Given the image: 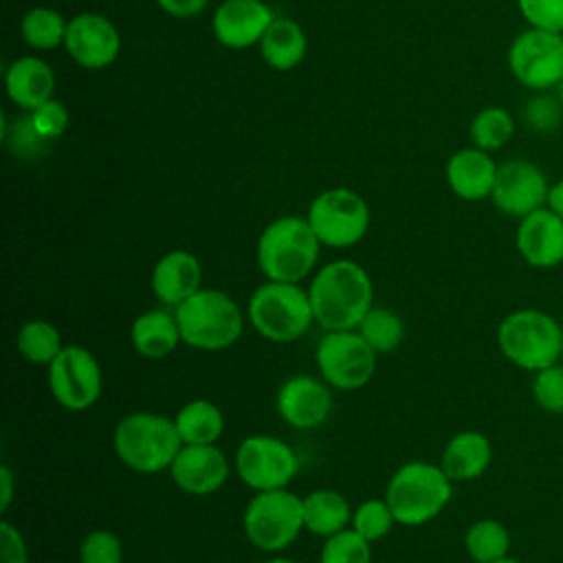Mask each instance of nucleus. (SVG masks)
<instances>
[{"label": "nucleus", "mask_w": 563, "mask_h": 563, "mask_svg": "<svg viewBox=\"0 0 563 563\" xmlns=\"http://www.w3.org/2000/svg\"><path fill=\"white\" fill-rule=\"evenodd\" d=\"M68 55L84 68L97 70L112 64L119 55V33L99 13H79L68 22L64 37Z\"/></svg>", "instance_id": "nucleus-17"}, {"label": "nucleus", "mask_w": 563, "mask_h": 563, "mask_svg": "<svg viewBox=\"0 0 563 563\" xmlns=\"http://www.w3.org/2000/svg\"><path fill=\"white\" fill-rule=\"evenodd\" d=\"M79 563H123V543L112 530H90L79 543Z\"/></svg>", "instance_id": "nucleus-35"}, {"label": "nucleus", "mask_w": 563, "mask_h": 563, "mask_svg": "<svg viewBox=\"0 0 563 563\" xmlns=\"http://www.w3.org/2000/svg\"><path fill=\"white\" fill-rule=\"evenodd\" d=\"M321 242L310 222L299 216L273 220L257 240V266L271 282L306 279L319 260Z\"/></svg>", "instance_id": "nucleus-5"}, {"label": "nucleus", "mask_w": 563, "mask_h": 563, "mask_svg": "<svg viewBox=\"0 0 563 563\" xmlns=\"http://www.w3.org/2000/svg\"><path fill=\"white\" fill-rule=\"evenodd\" d=\"M262 563H297V561L286 559V556H271V559H266V561H262Z\"/></svg>", "instance_id": "nucleus-45"}, {"label": "nucleus", "mask_w": 563, "mask_h": 563, "mask_svg": "<svg viewBox=\"0 0 563 563\" xmlns=\"http://www.w3.org/2000/svg\"><path fill=\"white\" fill-rule=\"evenodd\" d=\"M453 495V482L440 464L411 460L400 464L385 488L396 523L418 528L435 519Z\"/></svg>", "instance_id": "nucleus-3"}, {"label": "nucleus", "mask_w": 563, "mask_h": 563, "mask_svg": "<svg viewBox=\"0 0 563 563\" xmlns=\"http://www.w3.org/2000/svg\"><path fill=\"white\" fill-rule=\"evenodd\" d=\"M238 477L255 493L288 488L299 473V457L295 449L275 435H246L233 460Z\"/></svg>", "instance_id": "nucleus-11"}, {"label": "nucleus", "mask_w": 563, "mask_h": 563, "mask_svg": "<svg viewBox=\"0 0 563 563\" xmlns=\"http://www.w3.org/2000/svg\"><path fill=\"white\" fill-rule=\"evenodd\" d=\"M13 499V475L7 464L0 466V510L7 512L9 504Z\"/></svg>", "instance_id": "nucleus-43"}, {"label": "nucleus", "mask_w": 563, "mask_h": 563, "mask_svg": "<svg viewBox=\"0 0 563 563\" xmlns=\"http://www.w3.org/2000/svg\"><path fill=\"white\" fill-rule=\"evenodd\" d=\"M508 66L519 84L545 92L563 79V33L528 29L508 48Z\"/></svg>", "instance_id": "nucleus-13"}, {"label": "nucleus", "mask_w": 563, "mask_h": 563, "mask_svg": "<svg viewBox=\"0 0 563 563\" xmlns=\"http://www.w3.org/2000/svg\"><path fill=\"white\" fill-rule=\"evenodd\" d=\"M130 343L134 352L150 361L169 356L180 343V328L176 314L165 308H152L141 312L130 328Z\"/></svg>", "instance_id": "nucleus-22"}, {"label": "nucleus", "mask_w": 563, "mask_h": 563, "mask_svg": "<svg viewBox=\"0 0 563 563\" xmlns=\"http://www.w3.org/2000/svg\"><path fill=\"white\" fill-rule=\"evenodd\" d=\"M306 220L323 246L347 249L361 242L369 229V207L352 189L321 191L308 207Z\"/></svg>", "instance_id": "nucleus-9"}, {"label": "nucleus", "mask_w": 563, "mask_h": 563, "mask_svg": "<svg viewBox=\"0 0 563 563\" xmlns=\"http://www.w3.org/2000/svg\"><path fill=\"white\" fill-rule=\"evenodd\" d=\"M497 167L499 165L479 147L460 150L446 163V180L457 198L482 200L493 194Z\"/></svg>", "instance_id": "nucleus-21"}, {"label": "nucleus", "mask_w": 563, "mask_h": 563, "mask_svg": "<svg viewBox=\"0 0 563 563\" xmlns=\"http://www.w3.org/2000/svg\"><path fill=\"white\" fill-rule=\"evenodd\" d=\"M561 361H563V345H561Z\"/></svg>", "instance_id": "nucleus-48"}, {"label": "nucleus", "mask_w": 563, "mask_h": 563, "mask_svg": "<svg viewBox=\"0 0 563 563\" xmlns=\"http://www.w3.org/2000/svg\"><path fill=\"white\" fill-rule=\"evenodd\" d=\"M319 563H372V543L345 528L323 541Z\"/></svg>", "instance_id": "nucleus-34"}, {"label": "nucleus", "mask_w": 563, "mask_h": 563, "mask_svg": "<svg viewBox=\"0 0 563 563\" xmlns=\"http://www.w3.org/2000/svg\"><path fill=\"white\" fill-rule=\"evenodd\" d=\"M15 347L31 365L48 367L64 350V341L59 330L51 321L29 319L18 330Z\"/></svg>", "instance_id": "nucleus-28"}, {"label": "nucleus", "mask_w": 563, "mask_h": 563, "mask_svg": "<svg viewBox=\"0 0 563 563\" xmlns=\"http://www.w3.org/2000/svg\"><path fill=\"white\" fill-rule=\"evenodd\" d=\"M556 97H559V101L563 103V79H561V84L556 86Z\"/></svg>", "instance_id": "nucleus-46"}, {"label": "nucleus", "mask_w": 563, "mask_h": 563, "mask_svg": "<svg viewBox=\"0 0 563 563\" xmlns=\"http://www.w3.org/2000/svg\"><path fill=\"white\" fill-rule=\"evenodd\" d=\"M394 526H396V519H394V512H391L389 504L385 501V497L383 499L380 497L363 499L354 508L352 523H350V528L354 532H358L369 543L387 537Z\"/></svg>", "instance_id": "nucleus-33"}, {"label": "nucleus", "mask_w": 563, "mask_h": 563, "mask_svg": "<svg viewBox=\"0 0 563 563\" xmlns=\"http://www.w3.org/2000/svg\"><path fill=\"white\" fill-rule=\"evenodd\" d=\"M246 319L266 341L292 343L314 323L308 288L292 282L266 279L249 297Z\"/></svg>", "instance_id": "nucleus-6"}, {"label": "nucleus", "mask_w": 563, "mask_h": 563, "mask_svg": "<svg viewBox=\"0 0 563 563\" xmlns=\"http://www.w3.org/2000/svg\"><path fill=\"white\" fill-rule=\"evenodd\" d=\"M464 548L475 563H495L506 559L510 550V537L499 521L479 519L468 526L464 534Z\"/></svg>", "instance_id": "nucleus-30"}, {"label": "nucleus", "mask_w": 563, "mask_h": 563, "mask_svg": "<svg viewBox=\"0 0 563 563\" xmlns=\"http://www.w3.org/2000/svg\"><path fill=\"white\" fill-rule=\"evenodd\" d=\"M534 400L550 413H563V365H550L537 372L532 383Z\"/></svg>", "instance_id": "nucleus-37"}, {"label": "nucleus", "mask_w": 563, "mask_h": 563, "mask_svg": "<svg viewBox=\"0 0 563 563\" xmlns=\"http://www.w3.org/2000/svg\"><path fill=\"white\" fill-rule=\"evenodd\" d=\"M273 20L262 0H227L213 13V33L229 48H246L264 37Z\"/></svg>", "instance_id": "nucleus-18"}, {"label": "nucleus", "mask_w": 563, "mask_h": 563, "mask_svg": "<svg viewBox=\"0 0 563 563\" xmlns=\"http://www.w3.org/2000/svg\"><path fill=\"white\" fill-rule=\"evenodd\" d=\"M150 284L154 297L163 306L176 308L202 288V266L194 253L176 249L158 257Z\"/></svg>", "instance_id": "nucleus-20"}, {"label": "nucleus", "mask_w": 563, "mask_h": 563, "mask_svg": "<svg viewBox=\"0 0 563 563\" xmlns=\"http://www.w3.org/2000/svg\"><path fill=\"white\" fill-rule=\"evenodd\" d=\"M512 134H515V121L510 112L499 106L479 110L471 123V139L475 147L484 152L504 147L512 139Z\"/></svg>", "instance_id": "nucleus-31"}, {"label": "nucleus", "mask_w": 563, "mask_h": 563, "mask_svg": "<svg viewBox=\"0 0 563 563\" xmlns=\"http://www.w3.org/2000/svg\"><path fill=\"white\" fill-rule=\"evenodd\" d=\"M490 460L493 446L484 433L460 431L446 442L440 466L451 482H468L479 477L490 466Z\"/></svg>", "instance_id": "nucleus-23"}, {"label": "nucleus", "mask_w": 563, "mask_h": 563, "mask_svg": "<svg viewBox=\"0 0 563 563\" xmlns=\"http://www.w3.org/2000/svg\"><path fill=\"white\" fill-rule=\"evenodd\" d=\"M174 314L183 343L202 352L231 347L244 330L242 308L220 288H200L176 306Z\"/></svg>", "instance_id": "nucleus-4"}, {"label": "nucleus", "mask_w": 563, "mask_h": 563, "mask_svg": "<svg viewBox=\"0 0 563 563\" xmlns=\"http://www.w3.org/2000/svg\"><path fill=\"white\" fill-rule=\"evenodd\" d=\"M308 42L297 22L288 18H275L264 37L260 40V51L264 62L275 70L295 68L306 55Z\"/></svg>", "instance_id": "nucleus-26"}, {"label": "nucleus", "mask_w": 563, "mask_h": 563, "mask_svg": "<svg viewBox=\"0 0 563 563\" xmlns=\"http://www.w3.org/2000/svg\"><path fill=\"white\" fill-rule=\"evenodd\" d=\"M112 446L123 466L141 475H154L169 471L183 449V440L174 418L154 411H132L117 422Z\"/></svg>", "instance_id": "nucleus-2"}, {"label": "nucleus", "mask_w": 563, "mask_h": 563, "mask_svg": "<svg viewBox=\"0 0 563 563\" xmlns=\"http://www.w3.org/2000/svg\"><path fill=\"white\" fill-rule=\"evenodd\" d=\"M495 563H521V561H517V559H499V561H495Z\"/></svg>", "instance_id": "nucleus-47"}, {"label": "nucleus", "mask_w": 563, "mask_h": 563, "mask_svg": "<svg viewBox=\"0 0 563 563\" xmlns=\"http://www.w3.org/2000/svg\"><path fill=\"white\" fill-rule=\"evenodd\" d=\"M20 29H22V37L29 46L53 48L64 42L68 24L64 22V18L57 11L37 7V9H31L29 13H24Z\"/></svg>", "instance_id": "nucleus-32"}, {"label": "nucleus", "mask_w": 563, "mask_h": 563, "mask_svg": "<svg viewBox=\"0 0 563 563\" xmlns=\"http://www.w3.org/2000/svg\"><path fill=\"white\" fill-rule=\"evenodd\" d=\"M548 191L550 185L545 174L534 163L515 158L497 167L490 198L501 213L526 218L528 213L548 205Z\"/></svg>", "instance_id": "nucleus-14"}, {"label": "nucleus", "mask_w": 563, "mask_h": 563, "mask_svg": "<svg viewBox=\"0 0 563 563\" xmlns=\"http://www.w3.org/2000/svg\"><path fill=\"white\" fill-rule=\"evenodd\" d=\"M314 323L325 332L356 330L374 306L369 273L352 260H334L321 266L308 286Z\"/></svg>", "instance_id": "nucleus-1"}, {"label": "nucleus", "mask_w": 563, "mask_h": 563, "mask_svg": "<svg viewBox=\"0 0 563 563\" xmlns=\"http://www.w3.org/2000/svg\"><path fill=\"white\" fill-rule=\"evenodd\" d=\"M561 117H563V103L559 101V97H552V95H537L528 99L523 108L526 125L543 134L556 130L561 123Z\"/></svg>", "instance_id": "nucleus-36"}, {"label": "nucleus", "mask_w": 563, "mask_h": 563, "mask_svg": "<svg viewBox=\"0 0 563 563\" xmlns=\"http://www.w3.org/2000/svg\"><path fill=\"white\" fill-rule=\"evenodd\" d=\"M497 343L512 365L539 372L554 365L561 356L563 330L550 314L523 308L510 312L499 323Z\"/></svg>", "instance_id": "nucleus-8"}, {"label": "nucleus", "mask_w": 563, "mask_h": 563, "mask_svg": "<svg viewBox=\"0 0 563 563\" xmlns=\"http://www.w3.org/2000/svg\"><path fill=\"white\" fill-rule=\"evenodd\" d=\"M163 11L176 18H194L198 15L209 0H156Z\"/></svg>", "instance_id": "nucleus-42"}, {"label": "nucleus", "mask_w": 563, "mask_h": 563, "mask_svg": "<svg viewBox=\"0 0 563 563\" xmlns=\"http://www.w3.org/2000/svg\"><path fill=\"white\" fill-rule=\"evenodd\" d=\"M352 506L334 488H317L303 497V526L317 537H332L352 523Z\"/></svg>", "instance_id": "nucleus-25"}, {"label": "nucleus", "mask_w": 563, "mask_h": 563, "mask_svg": "<svg viewBox=\"0 0 563 563\" xmlns=\"http://www.w3.org/2000/svg\"><path fill=\"white\" fill-rule=\"evenodd\" d=\"M0 563H29V548L24 537L7 519L0 521Z\"/></svg>", "instance_id": "nucleus-41"}, {"label": "nucleus", "mask_w": 563, "mask_h": 563, "mask_svg": "<svg viewBox=\"0 0 563 563\" xmlns=\"http://www.w3.org/2000/svg\"><path fill=\"white\" fill-rule=\"evenodd\" d=\"M31 123L46 141H53L66 132L68 110L64 108L62 101L48 99L42 106H37L35 110H31Z\"/></svg>", "instance_id": "nucleus-39"}, {"label": "nucleus", "mask_w": 563, "mask_h": 563, "mask_svg": "<svg viewBox=\"0 0 563 563\" xmlns=\"http://www.w3.org/2000/svg\"><path fill=\"white\" fill-rule=\"evenodd\" d=\"M242 530L251 545L275 554L292 545L303 526V497L288 488L255 493L242 515Z\"/></svg>", "instance_id": "nucleus-7"}, {"label": "nucleus", "mask_w": 563, "mask_h": 563, "mask_svg": "<svg viewBox=\"0 0 563 563\" xmlns=\"http://www.w3.org/2000/svg\"><path fill=\"white\" fill-rule=\"evenodd\" d=\"M356 332L376 354L394 352L405 339V321L385 306H372L361 319Z\"/></svg>", "instance_id": "nucleus-29"}, {"label": "nucleus", "mask_w": 563, "mask_h": 563, "mask_svg": "<svg viewBox=\"0 0 563 563\" xmlns=\"http://www.w3.org/2000/svg\"><path fill=\"white\" fill-rule=\"evenodd\" d=\"M169 475L187 495H211L227 484L229 460L216 444H183Z\"/></svg>", "instance_id": "nucleus-16"}, {"label": "nucleus", "mask_w": 563, "mask_h": 563, "mask_svg": "<svg viewBox=\"0 0 563 563\" xmlns=\"http://www.w3.org/2000/svg\"><path fill=\"white\" fill-rule=\"evenodd\" d=\"M548 207L559 216L563 218V178L556 180L550 191H548Z\"/></svg>", "instance_id": "nucleus-44"}, {"label": "nucleus", "mask_w": 563, "mask_h": 563, "mask_svg": "<svg viewBox=\"0 0 563 563\" xmlns=\"http://www.w3.org/2000/svg\"><path fill=\"white\" fill-rule=\"evenodd\" d=\"M314 361L319 376L343 391L365 387L376 372V352L356 330L325 332L314 347Z\"/></svg>", "instance_id": "nucleus-10"}, {"label": "nucleus", "mask_w": 563, "mask_h": 563, "mask_svg": "<svg viewBox=\"0 0 563 563\" xmlns=\"http://www.w3.org/2000/svg\"><path fill=\"white\" fill-rule=\"evenodd\" d=\"M334 400L330 385L312 374H295L286 378L275 396L277 416L292 429L310 431L321 427L332 413Z\"/></svg>", "instance_id": "nucleus-15"}, {"label": "nucleus", "mask_w": 563, "mask_h": 563, "mask_svg": "<svg viewBox=\"0 0 563 563\" xmlns=\"http://www.w3.org/2000/svg\"><path fill=\"white\" fill-rule=\"evenodd\" d=\"M519 255L534 268H552L563 262V218L541 207L521 218L517 229Z\"/></svg>", "instance_id": "nucleus-19"}, {"label": "nucleus", "mask_w": 563, "mask_h": 563, "mask_svg": "<svg viewBox=\"0 0 563 563\" xmlns=\"http://www.w3.org/2000/svg\"><path fill=\"white\" fill-rule=\"evenodd\" d=\"M46 374L53 400L68 411H86L101 398L103 372L95 354L84 345H64L46 367Z\"/></svg>", "instance_id": "nucleus-12"}, {"label": "nucleus", "mask_w": 563, "mask_h": 563, "mask_svg": "<svg viewBox=\"0 0 563 563\" xmlns=\"http://www.w3.org/2000/svg\"><path fill=\"white\" fill-rule=\"evenodd\" d=\"M174 422L183 444H216L224 431L222 409L207 398L185 402L176 411Z\"/></svg>", "instance_id": "nucleus-27"}, {"label": "nucleus", "mask_w": 563, "mask_h": 563, "mask_svg": "<svg viewBox=\"0 0 563 563\" xmlns=\"http://www.w3.org/2000/svg\"><path fill=\"white\" fill-rule=\"evenodd\" d=\"M517 4L532 29L563 33V0H517Z\"/></svg>", "instance_id": "nucleus-38"}, {"label": "nucleus", "mask_w": 563, "mask_h": 563, "mask_svg": "<svg viewBox=\"0 0 563 563\" xmlns=\"http://www.w3.org/2000/svg\"><path fill=\"white\" fill-rule=\"evenodd\" d=\"M4 86H7L9 99L15 106L24 110H35L37 106L51 99L55 88V77L46 62L37 57H20L9 66Z\"/></svg>", "instance_id": "nucleus-24"}, {"label": "nucleus", "mask_w": 563, "mask_h": 563, "mask_svg": "<svg viewBox=\"0 0 563 563\" xmlns=\"http://www.w3.org/2000/svg\"><path fill=\"white\" fill-rule=\"evenodd\" d=\"M15 139L18 141H9L11 145V152L18 154V156H24V158H35L44 152V145L48 143L31 123V117H24L18 121L15 125Z\"/></svg>", "instance_id": "nucleus-40"}]
</instances>
